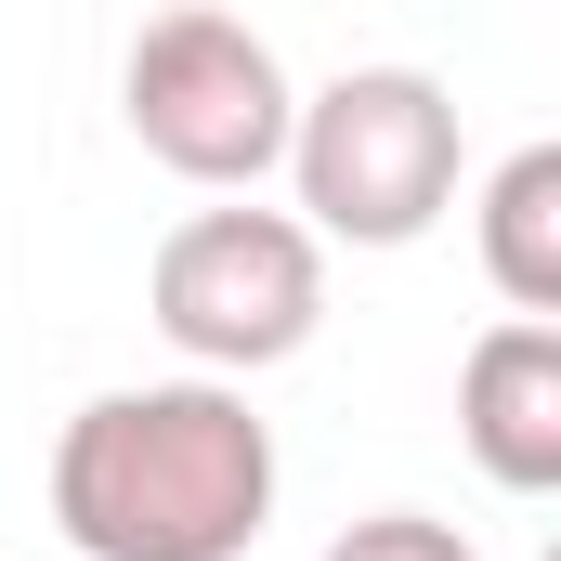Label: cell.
Listing matches in <instances>:
<instances>
[{"mask_svg": "<svg viewBox=\"0 0 561 561\" xmlns=\"http://www.w3.org/2000/svg\"><path fill=\"white\" fill-rule=\"evenodd\" d=\"M118 118H131V144L170 170V183H196V196H249V183L287 157L300 92H287L275 39H262L249 13H222V0H170V13L131 26Z\"/></svg>", "mask_w": 561, "mask_h": 561, "instance_id": "4", "label": "cell"}, {"mask_svg": "<svg viewBox=\"0 0 561 561\" xmlns=\"http://www.w3.org/2000/svg\"><path fill=\"white\" fill-rule=\"evenodd\" d=\"M313 561H483L457 523H431V510H366V523H340Z\"/></svg>", "mask_w": 561, "mask_h": 561, "instance_id": "7", "label": "cell"}, {"mask_svg": "<svg viewBox=\"0 0 561 561\" xmlns=\"http://www.w3.org/2000/svg\"><path fill=\"white\" fill-rule=\"evenodd\" d=\"M457 444L496 496H561V313H496L457 366Z\"/></svg>", "mask_w": 561, "mask_h": 561, "instance_id": "5", "label": "cell"}, {"mask_svg": "<svg viewBox=\"0 0 561 561\" xmlns=\"http://www.w3.org/2000/svg\"><path fill=\"white\" fill-rule=\"evenodd\" d=\"M144 313L196 379H262L287 353H313V327H327V236L262 196L183 209L144 262Z\"/></svg>", "mask_w": 561, "mask_h": 561, "instance_id": "3", "label": "cell"}, {"mask_svg": "<svg viewBox=\"0 0 561 561\" xmlns=\"http://www.w3.org/2000/svg\"><path fill=\"white\" fill-rule=\"evenodd\" d=\"M457 92L431 66H340L327 92H300L275 170L300 183V222L327 249H419L457 209Z\"/></svg>", "mask_w": 561, "mask_h": 561, "instance_id": "2", "label": "cell"}, {"mask_svg": "<svg viewBox=\"0 0 561 561\" xmlns=\"http://www.w3.org/2000/svg\"><path fill=\"white\" fill-rule=\"evenodd\" d=\"M470 236H483V287L510 313H561V144H510L483 170Z\"/></svg>", "mask_w": 561, "mask_h": 561, "instance_id": "6", "label": "cell"}, {"mask_svg": "<svg viewBox=\"0 0 561 561\" xmlns=\"http://www.w3.org/2000/svg\"><path fill=\"white\" fill-rule=\"evenodd\" d=\"M275 523V431L249 379H131L53 431V536L79 561H249Z\"/></svg>", "mask_w": 561, "mask_h": 561, "instance_id": "1", "label": "cell"}]
</instances>
